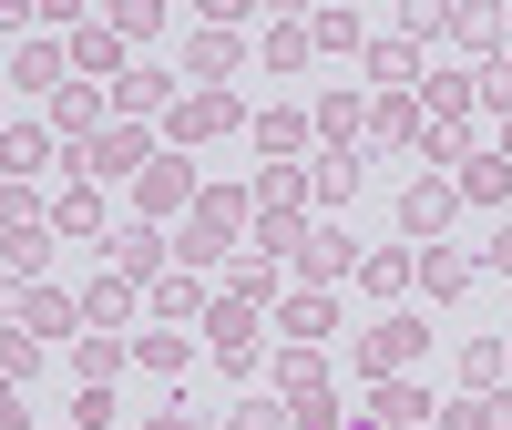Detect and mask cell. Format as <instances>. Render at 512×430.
<instances>
[{
    "instance_id": "6da1fadb",
    "label": "cell",
    "mask_w": 512,
    "mask_h": 430,
    "mask_svg": "<svg viewBox=\"0 0 512 430\" xmlns=\"http://www.w3.org/2000/svg\"><path fill=\"white\" fill-rule=\"evenodd\" d=\"M0 256H11V277H41V256H52V205L31 185H0Z\"/></svg>"
},
{
    "instance_id": "7a4b0ae2",
    "label": "cell",
    "mask_w": 512,
    "mask_h": 430,
    "mask_svg": "<svg viewBox=\"0 0 512 430\" xmlns=\"http://www.w3.org/2000/svg\"><path fill=\"white\" fill-rule=\"evenodd\" d=\"M246 215H256V195H236V185H205V195H195V226L175 236V246H185V267H205V256H226V236L246 226Z\"/></svg>"
},
{
    "instance_id": "3957f363",
    "label": "cell",
    "mask_w": 512,
    "mask_h": 430,
    "mask_svg": "<svg viewBox=\"0 0 512 430\" xmlns=\"http://www.w3.org/2000/svg\"><path fill=\"white\" fill-rule=\"evenodd\" d=\"M72 164H82V185H134L144 164H154V144H144V123H103Z\"/></svg>"
},
{
    "instance_id": "277c9868",
    "label": "cell",
    "mask_w": 512,
    "mask_h": 430,
    "mask_svg": "<svg viewBox=\"0 0 512 430\" xmlns=\"http://www.w3.org/2000/svg\"><path fill=\"white\" fill-rule=\"evenodd\" d=\"M205 185H195V164L185 154H154L144 164V175H134V205H144V226H154V215H175V205H195Z\"/></svg>"
},
{
    "instance_id": "5b68a950",
    "label": "cell",
    "mask_w": 512,
    "mask_h": 430,
    "mask_svg": "<svg viewBox=\"0 0 512 430\" xmlns=\"http://www.w3.org/2000/svg\"><path fill=\"white\" fill-rule=\"evenodd\" d=\"M164 256H175V236H164V226H144V215H134V226L113 236V277H123V287H144V277H164Z\"/></svg>"
},
{
    "instance_id": "8992f818",
    "label": "cell",
    "mask_w": 512,
    "mask_h": 430,
    "mask_svg": "<svg viewBox=\"0 0 512 430\" xmlns=\"http://www.w3.org/2000/svg\"><path fill=\"white\" fill-rule=\"evenodd\" d=\"M451 205H461V185H451V175H420V185L400 195V226H410L420 246H441V226H451Z\"/></svg>"
},
{
    "instance_id": "52a82bcc",
    "label": "cell",
    "mask_w": 512,
    "mask_h": 430,
    "mask_svg": "<svg viewBox=\"0 0 512 430\" xmlns=\"http://www.w3.org/2000/svg\"><path fill=\"white\" fill-rule=\"evenodd\" d=\"M236 123H246L236 93H185L175 103V144H216V134H236Z\"/></svg>"
},
{
    "instance_id": "ba28073f",
    "label": "cell",
    "mask_w": 512,
    "mask_h": 430,
    "mask_svg": "<svg viewBox=\"0 0 512 430\" xmlns=\"http://www.w3.org/2000/svg\"><path fill=\"white\" fill-rule=\"evenodd\" d=\"M205 349H216L226 369H246V359H256V308H236V297H216V308H205Z\"/></svg>"
},
{
    "instance_id": "9c48e42d",
    "label": "cell",
    "mask_w": 512,
    "mask_h": 430,
    "mask_svg": "<svg viewBox=\"0 0 512 430\" xmlns=\"http://www.w3.org/2000/svg\"><path fill=\"white\" fill-rule=\"evenodd\" d=\"M52 134H62L72 154L103 134V93H93V82H62V93H52Z\"/></svg>"
},
{
    "instance_id": "30bf717a",
    "label": "cell",
    "mask_w": 512,
    "mask_h": 430,
    "mask_svg": "<svg viewBox=\"0 0 512 430\" xmlns=\"http://www.w3.org/2000/svg\"><path fill=\"white\" fill-rule=\"evenodd\" d=\"M134 308H144V287H123L113 267H103L93 287H82V328H93V338H113V328H123V318H134Z\"/></svg>"
},
{
    "instance_id": "8fae6325",
    "label": "cell",
    "mask_w": 512,
    "mask_h": 430,
    "mask_svg": "<svg viewBox=\"0 0 512 430\" xmlns=\"http://www.w3.org/2000/svg\"><path fill=\"white\" fill-rule=\"evenodd\" d=\"M21 328H31V338H72V328H82V297H62V287L31 277V287H21Z\"/></svg>"
},
{
    "instance_id": "7c38bea8",
    "label": "cell",
    "mask_w": 512,
    "mask_h": 430,
    "mask_svg": "<svg viewBox=\"0 0 512 430\" xmlns=\"http://www.w3.org/2000/svg\"><path fill=\"white\" fill-rule=\"evenodd\" d=\"M41 164H52V123H11L0 134V185H31Z\"/></svg>"
},
{
    "instance_id": "4fadbf2b",
    "label": "cell",
    "mask_w": 512,
    "mask_h": 430,
    "mask_svg": "<svg viewBox=\"0 0 512 430\" xmlns=\"http://www.w3.org/2000/svg\"><path fill=\"white\" fill-rule=\"evenodd\" d=\"M277 328H287V349H318V338L338 328V308H328V287H297L287 308H277Z\"/></svg>"
},
{
    "instance_id": "5bb4252c",
    "label": "cell",
    "mask_w": 512,
    "mask_h": 430,
    "mask_svg": "<svg viewBox=\"0 0 512 430\" xmlns=\"http://www.w3.org/2000/svg\"><path fill=\"white\" fill-rule=\"evenodd\" d=\"M72 72L93 82V93H103V82H123V41H113V31H93V21H82V31H72Z\"/></svg>"
},
{
    "instance_id": "9a60e30c",
    "label": "cell",
    "mask_w": 512,
    "mask_h": 430,
    "mask_svg": "<svg viewBox=\"0 0 512 430\" xmlns=\"http://www.w3.org/2000/svg\"><path fill=\"white\" fill-rule=\"evenodd\" d=\"M277 390H287V410H318V400H328V369H318V349H287V359H277Z\"/></svg>"
},
{
    "instance_id": "2e32d148",
    "label": "cell",
    "mask_w": 512,
    "mask_h": 430,
    "mask_svg": "<svg viewBox=\"0 0 512 430\" xmlns=\"http://www.w3.org/2000/svg\"><path fill=\"white\" fill-rule=\"evenodd\" d=\"M123 359H134L123 338H72V369H82V390H113V379H123Z\"/></svg>"
},
{
    "instance_id": "e0dca14e",
    "label": "cell",
    "mask_w": 512,
    "mask_h": 430,
    "mask_svg": "<svg viewBox=\"0 0 512 430\" xmlns=\"http://www.w3.org/2000/svg\"><path fill=\"white\" fill-rule=\"evenodd\" d=\"M185 62H195V93H226V72H236L246 52H236V31H205V41H195Z\"/></svg>"
},
{
    "instance_id": "ac0fdd59",
    "label": "cell",
    "mask_w": 512,
    "mask_h": 430,
    "mask_svg": "<svg viewBox=\"0 0 512 430\" xmlns=\"http://www.w3.org/2000/svg\"><path fill=\"white\" fill-rule=\"evenodd\" d=\"M103 226V185H62L52 195V236H93Z\"/></svg>"
},
{
    "instance_id": "d6986e66",
    "label": "cell",
    "mask_w": 512,
    "mask_h": 430,
    "mask_svg": "<svg viewBox=\"0 0 512 430\" xmlns=\"http://www.w3.org/2000/svg\"><path fill=\"white\" fill-rule=\"evenodd\" d=\"M420 287H431V297H461V287H472V256H461V246H420Z\"/></svg>"
},
{
    "instance_id": "ffe728a7",
    "label": "cell",
    "mask_w": 512,
    "mask_h": 430,
    "mask_svg": "<svg viewBox=\"0 0 512 430\" xmlns=\"http://www.w3.org/2000/svg\"><path fill=\"white\" fill-rule=\"evenodd\" d=\"M226 297H236V308H267V297H277V256H236V267H226Z\"/></svg>"
},
{
    "instance_id": "44dd1931",
    "label": "cell",
    "mask_w": 512,
    "mask_h": 430,
    "mask_svg": "<svg viewBox=\"0 0 512 430\" xmlns=\"http://www.w3.org/2000/svg\"><path fill=\"white\" fill-rule=\"evenodd\" d=\"M144 308H154V318H175V328H185V318H205V308H216V297H205L195 277H154V297H144Z\"/></svg>"
},
{
    "instance_id": "7402d4cb",
    "label": "cell",
    "mask_w": 512,
    "mask_h": 430,
    "mask_svg": "<svg viewBox=\"0 0 512 430\" xmlns=\"http://www.w3.org/2000/svg\"><path fill=\"white\" fill-rule=\"evenodd\" d=\"M62 72H72V52H52V41H31V52L11 62V82H21V93H62Z\"/></svg>"
},
{
    "instance_id": "603a6c76",
    "label": "cell",
    "mask_w": 512,
    "mask_h": 430,
    "mask_svg": "<svg viewBox=\"0 0 512 430\" xmlns=\"http://www.w3.org/2000/svg\"><path fill=\"white\" fill-rule=\"evenodd\" d=\"M308 123H318V134H328V144H338V154H349V144H359V134H369V113H359V93H328V103H318V113H308Z\"/></svg>"
},
{
    "instance_id": "cb8c5ba5",
    "label": "cell",
    "mask_w": 512,
    "mask_h": 430,
    "mask_svg": "<svg viewBox=\"0 0 512 430\" xmlns=\"http://www.w3.org/2000/svg\"><path fill=\"white\" fill-rule=\"evenodd\" d=\"M297 267H308V287H328L338 267H349V236H338V226H308V246H297Z\"/></svg>"
},
{
    "instance_id": "d4e9b609",
    "label": "cell",
    "mask_w": 512,
    "mask_h": 430,
    "mask_svg": "<svg viewBox=\"0 0 512 430\" xmlns=\"http://www.w3.org/2000/svg\"><path fill=\"white\" fill-rule=\"evenodd\" d=\"M308 134H318L308 113H256V144H267V164H287V154L308 144Z\"/></svg>"
},
{
    "instance_id": "484cf974",
    "label": "cell",
    "mask_w": 512,
    "mask_h": 430,
    "mask_svg": "<svg viewBox=\"0 0 512 430\" xmlns=\"http://www.w3.org/2000/svg\"><path fill=\"white\" fill-rule=\"evenodd\" d=\"M359 277H369V297H400V287L420 277V256H400V246H379V256H359Z\"/></svg>"
},
{
    "instance_id": "4316f807",
    "label": "cell",
    "mask_w": 512,
    "mask_h": 430,
    "mask_svg": "<svg viewBox=\"0 0 512 430\" xmlns=\"http://www.w3.org/2000/svg\"><path fill=\"white\" fill-rule=\"evenodd\" d=\"M461 195H472V205H502V195H512V164H502V154H472V164H461Z\"/></svg>"
},
{
    "instance_id": "83f0119b",
    "label": "cell",
    "mask_w": 512,
    "mask_h": 430,
    "mask_svg": "<svg viewBox=\"0 0 512 430\" xmlns=\"http://www.w3.org/2000/svg\"><path fill=\"white\" fill-rule=\"evenodd\" d=\"M369 82H390V93L420 82V52H410V41H369Z\"/></svg>"
},
{
    "instance_id": "f1b7e54d",
    "label": "cell",
    "mask_w": 512,
    "mask_h": 430,
    "mask_svg": "<svg viewBox=\"0 0 512 430\" xmlns=\"http://www.w3.org/2000/svg\"><path fill=\"white\" fill-rule=\"evenodd\" d=\"M502 369H512L502 338H472V349H461V379H472V390H502Z\"/></svg>"
},
{
    "instance_id": "f546056e",
    "label": "cell",
    "mask_w": 512,
    "mask_h": 430,
    "mask_svg": "<svg viewBox=\"0 0 512 430\" xmlns=\"http://www.w3.org/2000/svg\"><path fill=\"white\" fill-rule=\"evenodd\" d=\"M134 359H144L154 379H175V369H185V328H154V338H134Z\"/></svg>"
},
{
    "instance_id": "4dcf8cb0",
    "label": "cell",
    "mask_w": 512,
    "mask_h": 430,
    "mask_svg": "<svg viewBox=\"0 0 512 430\" xmlns=\"http://www.w3.org/2000/svg\"><path fill=\"white\" fill-rule=\"evenodd\" d=\"M308 195H328V205H349V195H359V154H328L318 175H308Z\"/></svg>"
},
{
    "instance_id": "1f68e13d",
    "label": "cell",
    "mask_w": 512,
    "mask_h": 430,
    "mask_svg": "<svg viewBox=\"0 0 512 430\" xmlns=\"http://www.w3.org/2000/svg\"><path fill=\"white\" fill-rule=\"evenodd\" d=\"M369 134H379V144H420V113H410V103L390 93V103H379V113H369Z\"/></svg>"
},
{
    "instance_id": "d6a6232c",
    "label": "cell",
    "mask_w": 512,
    "mask_h": 430,
    "mask_svg": "<svg viewBox=\"0 0 512 430\" xmlns=\"http://www.w3.org/2000/svg\"><path fill=\"white\" fill-rule=\"evenodd\" d=\"M41 369V338L31 328H0V379H31Z\"/></svg>"
},
{
    "instance_id": "836d02e7",
    "label": "cell",
    "mask_w": 512,
    "mask_h": 430,
    "mask_svg": "<svg viewBox=\"0 0 512 430\" xmlns=\"http://www.w3.org/2000/svg\"><path fill=\"white\" fill-rule=\"evenodd\" d=\"M113 103H123V113H154V103H164V72H123Z\"/></svg>"
},
{
    "instance_id": "e575fe53",
    "label": "cell",
    "mask_w": 512,
    "mask_h": 430,
    "mask_svg": "<svg viewBox=\"0 0 512 430\" xmlns=\"http://www.w3.org/2000/svg\"><path fill=\"white\" fill-rule=\"evenodd\" d=\"M431 113H441V134H451V123L472 113V82H461V72H441V82H431Z\"/></svg>"
},
{
    "instance_id": "d590c367",
    "label": "cell",
    "mask_w": 512,
    "mask_h": 430,
    "mask_svg": "<svg viewBox=\"0 0 512 430\" xmlns=\"http://www.w3.org/2000/svg\"><path fill=\"white\" fill-rule=\"evenodd\" d=\"M410 338H420L410 318H400V328H369V369H390V359H410Z\"/></svg>"
},
{
    "instance_id": "8d00e7d4",
    "label": "cell",
    "mask_w": 512,
    "mask_h": 430,
    "mask_svg": "<svg viewBox=\"0 0 512 430\" xmlns=\"http://www.w3.org/2000/svg\"><path fill=\"white\" fill-rule=\"evenodd\" d=\"M451 430H512V400H472V410H451Z\"/></svg>"
},
{
    "instance_id": "74e56055",
    "label": "cell",
    "mask_w": 512,
    "mask_h": 430,
    "mask_svg": "<svg viewBox=\"0 0 512 430\" xmlns=\"http://www.w3.org/2000/svg\"><path fill=\"white\" fill-rule=\"evenodd\" d=\"M154 21H164V11H154V0H123V11H113V41H144Z\"/></svg>"
},
{
    "instance_id": "f35d334b",
    "label": "cell",
    "mask_w": 512,
    "mask_h": 430,
    "mask_svg": "<svg viewBox=\"0 0 512 430\" xmlns=\"http://www.w3.org/2000/svg\"><path fill=\"white\" fill-rule=\"evenodd\" d=\"M308 41H328V52H349V41H359V21H349V11H318V21H308Z\"/></svg>"
},
{
    "instance_id": "ab89813d",
    "label": "cell",
    "mask_w": 512,
    "mask_h": 430,
    "mask_svg": "<svg viewBox=\"0 0 512 430\" xmlns=\"http://www.w3.org/2000/svg\"><path fill=\"white\" fill-rule=\"evenodd\" d=\"M236 430H287V400H246V410H236Z\"/></svg>"
},
{
    "instance_id": "60d3db41",
    "label": "cell",
    "mask_w": 512,
    "mask_h": 430,
    "mask_svg": "<svg viewBox=\"0 0 512 430\" xmlns=\"http://www.w3.org/2000/svg\"><path fill=\"white\" fill-rule=\"evenodd\" d=\"M0 430H31V410H21V379H0Z\"/></svg>"
},
{
    "instance_id": "b9f144b4",
    "label": "cell",
    "mask_w": 512,
    "mask_h": 430,
    "mask_svg": "<svg viewBox=\"0 0 512 430\" xmlns=\"http://www.w3.org/2000/svg\"><path fill=\"white\" fill-rule=\"evenodd\" d=\"M482 267H492V277H512V215H502V236L482 246Z\"/></svg>"
},
{
    "instance_id": "7bdbcfd3",
    "label": "cell",
    "mask_w": 512,
    "mask_h": 430,
    "mask_svg": "<svg viewBox=\"0 0 512 430\" xmlns=\"http://www.w3.org/2000/svg\"><path fill=\"white\" fill-rule=\"evenodd\" d=\"M21 287H31V277H0V318H11V328H21Z\"/></svg>"
},
{
    "instance_id": "ee69618b",
    "label": "cell",
    "mask_w": 512,
    "mask_h": 430,
    "mask_svg": "<svg viewBox=\"0 0 512 430\" xmlns=\"http://www.w3.org/2000/svg\"><path fill=\"white\" fill-rule=\"evenodd\" d=\"M144 430H195V420H185V410H154V420H144Z\"/></svg>"
}]
</instances>
